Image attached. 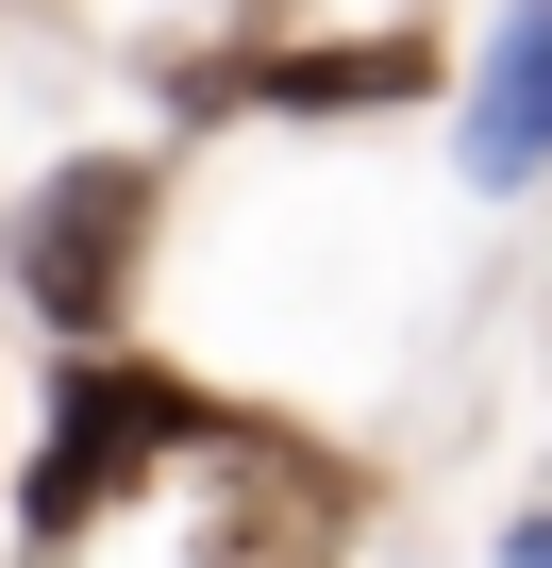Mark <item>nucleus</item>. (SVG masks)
I'll return each instance as SVG.
<instances>
[{
  "label": "nucleus",
  "instance_id": "nucleus-1",
  "mask_svg": "<svg viewBox=\"0 0 552 568\" xmlns=\"http://www.w3.org/2000/svg\"><path fill=\"white\" fill-rule=\"evenodd\" d=\"M134 234H151V151H68L18 201V302L51 335H101L134 302Z\"/></svg>",
  "mask_w": 552,
  "mask_h": 568
},
{
  "label": "nucleus",
  "instance_id": "nucleus-2",
  "mask_svg": "<svg viewBox=\"0 0 552 568\" xmlns=\"http://www.w3.org/2000/svg\"><path fill=\"white\" fill-rule=\"evenodd\" d=\"M184 435H218L201 418V385H168V368H68V402H51V452H34V485H18V518L68 551L134 468H168Z\"/></svg>",
  "mask_w": 552,
  "mask_h": 568
},
{
  "label": "nucleus",
  "instance_id": "nucleus-4",
  "mask_svg": "<svg viewBox=\"0 0 552 568\" xmlns=\"http://www.w3.org/2000/svg\"><path fill=\"white\" fill-rule=\"evenodd\" d=\"M502 568H552V501H535V518H502Z\"/></svg>",
  "mask_w": 552,
  "mask_h": 568
},
{
  "label": "nucleus",
  "instance_id": "nucleus-3",
  "mask_svg": "<svg viewBox=\"0 0 552 568\" xmlns=\"http://www.w3.org/2000/svg\"><path fill=\"white\" fill-rule=\"evenodd\" d=\"M452 151H469L485 201H519V184L552 168V0H502V34H485V68H469Z\"/></svg>",
  "mask_w": 552,
  "mask_h": 568
}]
</instances>
